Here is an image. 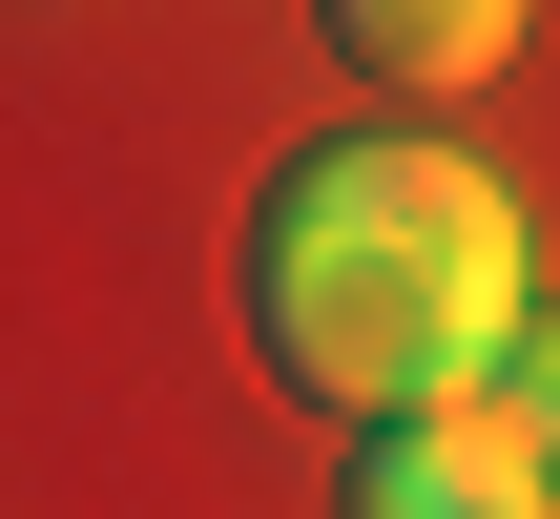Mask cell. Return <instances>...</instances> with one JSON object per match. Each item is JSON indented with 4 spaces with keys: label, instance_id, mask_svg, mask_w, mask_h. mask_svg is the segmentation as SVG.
I'll return each mask as SVG.
<instances>
[{
    "label": "cell",
    "instance_id": "cell-1",
    "mask_svg": "<svg viewBox=\"0 0 560 519\" xmlns=\"http://www.w3.org/2000/svg\"><path fill=\"white\" fill-rule=\"evenodd\" d=\"M520 333H540V229H520L499 166L416 146V125L270 166V208H249V354L291 395H332L374 437V416L478 395Z\"/></svg>",
    "mask_w": 560,
    "mask_h": 519
},
{
    "label": "cell",
    "instance_id": "cell-3",
    "mask_svg": "<svg viewBox=\"0 0 560 519\" xmlns=\"http://www.w3.org/2000/svg\"><path fill=\"white\" fill-rule=\"evenodd\" d=\"M312 21H332V62L395 83V104H457V83L520 62V0H312Z\"/></svg>",
    "mask_w": 560,
    "mask_h": 519
},
{
    "label": "cell",
    "instance_id": "cell-2",
    "mask_svg": "<svg viewBox=\"0 0 560 519\" xmlns=\"http://www.w3.org/2000/svg\"><path fill=\"white\" fill-rule=\"evenodd\" d=\"M332 519H560V499H540V333H520L478 395L374 416V437H353V478H332Z\"/></svg>",
    "mask_w": 560,
    "mask_h": 519
}]
</instances>
